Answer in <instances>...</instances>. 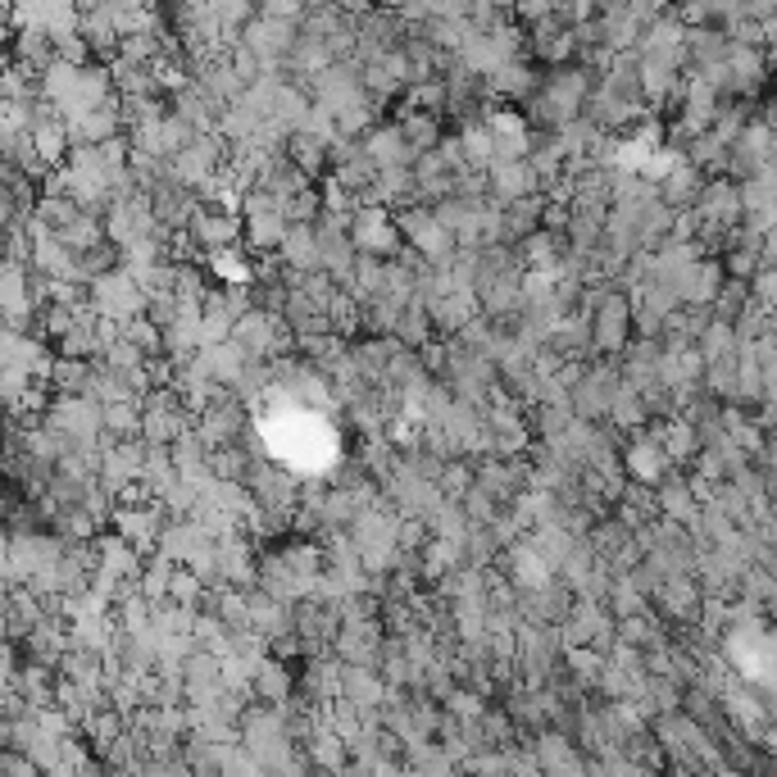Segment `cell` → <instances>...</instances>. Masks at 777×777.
I'll list each match as a JSON object with an SVG mask.
<instances>
[{
    "label": "cell",
    "instance_id": "obj_3",
    "mask_svg": "<svg viewBox=\"0 0 777 777\" xmlns=\"http://www.w3.org/2000/svg\"><path fill=\"white\" fill-rule=\"evenodd\" d=\"M232 342L246 355H255V360H269V355H278L291 342V332L282 327V319L273 310H246L236 319V327H232Z\"/></svg>",
    "mask_w": 777,
    "mask_h": 777
},
{
    "label": "cell",
    "instance_id": "obj_9",
    "mask_svg": "<svg viewBox=\"0 0 777 777\" xmlns=\"http://www.w3.org/2000/svg\"><path fill=\"white\" fill-rule=\"evenodd\" d=\"M282 260H286V269H296L301 278H305V273H319V269H323L319 228H310V223H291V232H286V241H282Z\"/></svg>",
    "mask_w": 777,
    "mask_h": 777
},
{
    "label": "cell",
    "instance_id": "obj_7",
    "mask_svg": "<svg viewBox=\"0 0 777 777\" xmlns=\"http://www.w3.org/2000/svg\"><path fill=\"white\" fill-rule=\"evenodd\" d=\"M141 432H145V442H178V436L186 432V418H182V405L173 396H155L151 405L141 410Z\"/></svg>",
    "mask_w": 777,
    "mask_h": 777
},
{
    "label": "cell",
    "instance_id": "obj_12",
    "mask_svg": "<svg viewBox=\"0 0 777 777\" xmlns=\"http://www.w3.org/2000/svg\"><path fill=\"white\" fill-rule=\"evenodd\" d=\"M668 460H673V455L664 451V442H659V436H650V442H633V451L623 455L627 473H633L637 482H655V477H664Z\"/></svg>",
    "mask_w": 777,
    "mask_h": 777
},
{
    "label": "cell",
    "instance_id": "obj_6",
    "mask_svg": "<svg viewBox=\"0 0 777 777\" xmlns=\"http://www.w3.org/2000/svg\"><path fill=\"white\" fill-rule=\"evenodd\" d=\"M186 232L196 236V246H205V251H228L236 241V232H246V223H241V214H232V210H223V214L196 210V219L186 223Z\"/></svg>",
    "mask_w": 777,
    "mask_h": 777
},
{
    "label": "cell",
    "instance_id": "obj_13",
    "mask_svg": "<svg viewBox=\"0 0 777 777\" xmlns=\"http://www.w3.org/2000/svg\"><path fill=\"white\" fill-rule=\"evenodd\" d=\"M251 692H255L260 705H286V700H291V668H282V664H264V659H260Z\"/></svg>",
    "mask_w": 777,
    "mask_h": 777
},
{
    "label": "cell",
    "instance_id": "obj_14",
    "mask_svg": "<svg viewBox=\"0 0 777 777\" xmlns=\"http://www.w3.org/2000/svg\"><path fill=\"white\" fill-rule=\"evenodd\" d=\"M659 442H664V451H668L673 460H692V455H700V436H696L692 418H673L668 427H659Z\"/></svg>",
    "mask_w": 777,
    "mask_h": 777
},
{
    "label": "cell",
    "instance_id": "obj_2",
    "mask_svg": "<svg viewBox=\"0 0 777 777\" xmlns=\"http://www.w3.org/2000/svg\"><path fill=\"white\" fill-rule=\"evenodd\" d=\"M401 232H405L410 246L418 251V260H427V264H446L460 251V232L436 210H410L401 219Z\"/></svg>",
    "mask_w": 777,
    "mask_h": 777
},
{
    "label": "cell",
    "instance_id": "obj_16",
    "mask_svg": "<svg viewBox=\"0 0 777 777\" xmlns=\"http://www.w3.org/2000/svg\"><path fill=\"white\" fill-rule=\"evenodd\" d=\"M537 755H542V764H551V768H573V764H577V759L568 755V741H564V737H542Z\"/></svg>",
    "mask_w": 777,
    "mask_h": 777
},
{
    "label": "cell",
    "instance_id": "obj_15",
    "mask_svg": "<svg viewBox=\"0 0 777 777\" xmlns=\"http://www.w3.org/2000/svg\"><path fill=\"white\" fill-rule=\"evenodd\" d=\"M659 505H664V514L677 518V523H696V496H692L687 482H668V487L659 492Z\"/></svg>",
    "mask_w": 777,
    "mask_h": 777
},
{
    "label": "cell",
    "instance_id": "obj_5",
    "mask_svg": "<svg viewBox=\"0 0 777 777\" xmlns=\"http://www.w3.org/2000/svg\"><path fill=\"white\" fill-rule=\"evenodd\" d=\"M627 323H633V305H627L618 291H609V296L592 310V336H596V351H605V355H618L627 342Z\"/></svg>",
    "mask_w": 777,
    "mask_h": 777
},
{
    "label": "cell",
    "instance_id": "obj_1",
    "mask_svg": "<svg viewBox=\"0 0 777 777\" xmlns=\"http://www.w3.org/2000/svg\"><path fill=\"white\" fill-rule=\"evenodd\" d=\"M91 305L110 323H132L137 314L151 310V291H145L128 269H105L91 278Z\"/></svg>",
    "mask_w": 777,
    "mask_h": 777
},
{
    "label": "cell",
    "instance_id": "obj_4",
    "mask_svg": "<svg viewBox=\"0 0 777 777\" xmlns=\"http://www.w3.org/2000/svg\"><path fill=\"white\" fill-rule=\"evenodd\" d=\"M169 518V509L164 505H145V501H128V505H119L114 509V532L123 542H132L137 551H145V546H160V537H164V523Z\"/></svg>",
    "mask_w": 777,
    "mask_h": 777
},
{
    "label": "cell",
    "instance_id": "obj_10",
    "mask_svg": "<svg viewBox=\"0 0 777 777\" xmlns=\"http://www.w3.org/2000/svg\"><path fill=\"white\" fill-rule=\"evenodd\" d=\"M241 427H246V414H241V405L236 401H223V405L214 401V405H205V418H201L196 432L205 436L210 451H214V446H228Z\"/></svg>",
    "mask_w": 777,
    "mask_h": 777
},
{
    "label": "cell",
    "instance_id": "obj_8",
    "mask_svg": "<svg viewBox=\"0 0 777 777\" xmlns=\"http://www.w3.org/2000/svg\"><path fill=\"white\" fill-rule=\"evenodd\" d=\"M487 182H492V191H496L501 205H514V201L532 196V186H537V169L523 164V160H496Z\"/></svg>",
    "mask_w": 777,
    "mask_h": 777
},
{
    "label": "cell",
    "instance_id": "obj_11",
    "mask_svg": "<svg viewBox=\"0 0 777 777\" xmlns=\"http://www.w3.org/2000/svg\"><path fill=\"white\" fill-rule=\"evenodd\" d=\"M746 214V201H741V191L737 186H709L705 196H700V219L709 223V228H733L737 219Z\"/></svg>",
    "mask_w": 777,
    "mask_h": 777
}]
</instances>
